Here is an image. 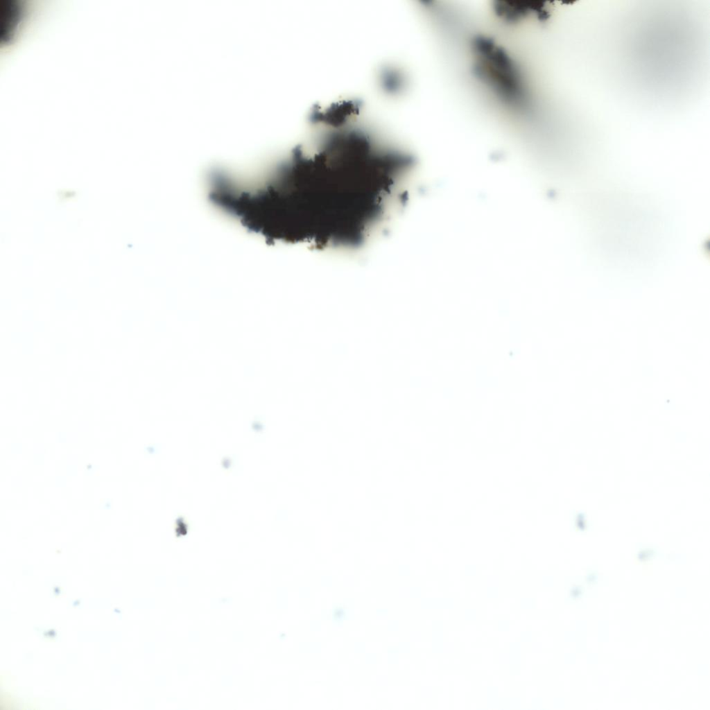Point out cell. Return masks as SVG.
<instances>
[{
  "mask_svg": "<svg viewBox=\"0 0 710 710\" xmlns=\"http://www.w3.org/2000/svg\"><path fill=\"white\" fill-rule=\"evenodd\" d=\"M474 72L480 82L503 103L523 107L528 92L522 73L516 62L502 46L486 36H478L472 42Z\"/></svg>",
  "mask_w": 710,
  "mask_h": 710,
  "instance_id": "obj_1",
  "label": "cell"
},
{
  "mask_svg": "<svg viewBox=\"0 0 710 710\" xmlns=\"http://www.w3.org/2000/svg\"><path fill=\"white\" fill-rule=\"evenodd\" d=\"M494 10L499 17L508 21H516L538 11V7L499 2L494 6Z\"/></svg>",
  "mask_w": 710,
  "mask_h": 710,
  "instance_id": "obj_2",
  "label": "cell"
}]
</instances>
